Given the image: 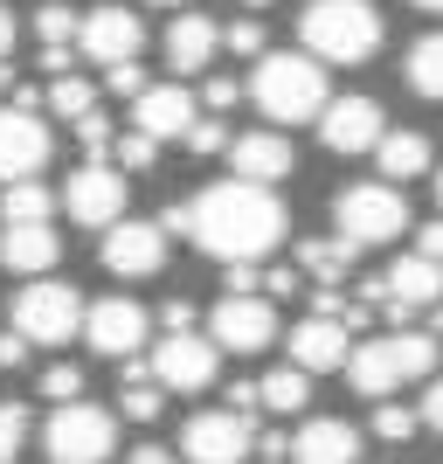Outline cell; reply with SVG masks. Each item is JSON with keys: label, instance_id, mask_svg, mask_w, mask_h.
Returning a JSON list of instances; mask_svg holds the SVG:
<instances>
[{"label": "cell", "instance_id": "1", "mask_svg": "<svg viewBox=\"0 0 443 464\" xmlns=\"http://www.w3.org/2000/svg\"><path fill=\"white\" fill-rule=\"evenodd\" d=\"M284 222L291 215H284L277 194L256 188V180H236V174L159 215L167 236H188L194 250L222 256V264H256L264 250H277V243H284Z\"/></svg>", "mask_w": 443, "mask_h": 464}, {"label": "cell", "instance_id": "2", "mask_svg": "<svg viewBox=\"0 0 443 464\" xmlns=\"http://www.w3.org/2000/svg\"><path fill=\"white\" fill-rule=\"evenodd\" d=\"M250 104L270 125H305L332 104L326 97V63L319 56H291V49H264L250 77Z\"/></svg>", "mask_w": 443, "mask_h": 464}, {"label": "cell", "instance_id": "3", "mask_svg": "<svg viewBox=\"0 0 443 464\" xmlns=\"http://www.w3.org/2000/svg\"><path fill=\"white\" fill-rule=\"evenodd\" d=\"M437 374V333H374L347 353V382L374 402H388L402 382H429Z\"/></svg>", "mask_w": 443, "mask_h": 464}, {"label": "cell", "instance_id": "4", "mask_svg": "<svg viewBox=\"0 0 443 464\" xmlns=\"http://www.w3.org/2000/svg\"><path fill=\"white\" fill-rule=\"evenodd\" d=\"M298 35H305V56L319 63H367L381 49V14L374 0H312Z\"/></svg>", "mask_w": 443, "mask_h": 464}, {"label": "cell", "instance_id": "5", "mask_svg": "<svg viewBox=\"0 0 443 464\" xmlns=\"http://www.w3.org/2000/svg\"><path fill=\"white\" fill-rule=\"evenodd\" d=\"M83 298L77 285H63V277H28L14 298V333L28 347H63V340H77L83 333Z\"/></svg>", "mask_w": 443, "mask_h": 464}, {"label": "cell", "instance_id": "6", "mask_svg": "<svg viewBox=\"0 0 443 464\" xmlns=\"http://www.w3.org/2000/svg\"><path fill=\"white\" fill-rule=\"evenodd\" d=\"M332 229L347 236L353 250H367V243H395V236L409 229V201L395 194V180L340 188V194H332Z\"/></svg>", "mask_w": 443, "mask_h": 464}, {"label": "cell", "instance_id": "7", "mask_svg": "<svg viewBox=\"0 0 443 464\" xmlns=\"http://www.w3.org/2000/svg\"><path fill=\"white\" fill-rule=\"evenodd\" d=\"M42 450H49V464H104V458L118 450L111 409H97V402H63L56 416H49V430H42Z\"/></svg>", "mask_w": 443, "mask_h": 464}, {"label": "cell", "instance_id": "8", "mask_svg": "<svg viewBox=\"0 0 443 464\" xmlns=\"http://www.w3.org/2000/svg\"><path fill=\"white\" fill-rule=\"evenodd\" d=\"M208 340L222 353H264L277 340V305L264 291H222V305L208 312Z\"/></svg>", "mask_w": 443, "mask_h": 464}, {"label": "cell", "instance_id": "9", "mask_svg": "<svg viewBox=\"0 0 443 464\" xmlns=\"http://www.w3.org/2000/svg\"><path fill=\"white\" fill-rule=\"evenodd\" d=\"M256 450V423L236 416V409H201L180 430V458L188 464H243Z\"/></svg>", "mask_w": 443, "mask_h": 464}, {"label": "cell", "instance_id": "10", "mask_svg": "<svg viewBox=\"0 0 443 464\" xmlns=\"http://www.w3.org/2000/svg\"><path fill=\"white\" fill-rule=\"evenodd\" d=\"M63 208H70V222H83V229L125 222V174H118L111 160H83L77 174L63 180Z\"/></svg>", "mask_w": 443, "mask_h": 464}, {"label": "cell", "instance_id": "11", "mask_svg": "<svg viewBox=\"0 0 443 464\" xmlns=\"http://www.w3.org/2000/svg\"><path fill=\"white\" fill-rule=\"evenodd\" d=\"M215 361H222V347H215L208 333H167L153 347V382L167 395H201L215 382Z\"/></svg>", "mask_w": 443, "mask_h": 464}, {"label": "cell", "instance_id": "12", "mask_svg": "<svg viewBox=\"0 0 443 464\" xmlns=\"http://www.w3.org/2000/svg\"><path fill=\"white\" fill-rule=\"evenodd\" d=\"M83 340H91L104 361H132L139 347H146V305L139 298H91L83 305Z\"/></svg>", "mask_w": 443, "mask_h": 464}, {"label": "cell", "instance_id": "13", "mask_svg": "<svg viewBox=\"0 0 443 464\" xmlns=\"http://www.w3.org/2000/svg\"><path fill=\"white\" fill-rule=\"evenodd\" d=\"M139 49H146V21L132 14V7H91L83 14V28H77V56H91V63H132Z\"/></svg>", "mask_w": 443, "mask_h": 464}, {"label": "cell", "instance_id": "14", "mask_svg": "<svg viewBox=\"0 0 443 464\" xmlns=\"http://www.w3.org/2000/svg\"><path fill=\"white\" fill-rule=\"evenodd\" d=\"M97 264L111 277H153L159 264H167V229H159V222H111Z\"/></svg>", "mask_w": 443, "mask_h": 464}, {"label": "cell", "instance_id": "15", "mask_svg": "<svg viewBox=\"0 0 443 464\" xmlns=\"http://www.w3.org/2000/svg\"><path fill=\"white\" fill-rule=\"evenodd\" d=\"M42 160H49V125H42L35 111L0 104V188H7V180H35Z\"/></svg>", "mask_w": 443, "mask_h": 464}, {"label": "cell", "instance_id": "16", "mask_svg": "<svg viewBox=\"0 0 443 464\" xmlns=\"http://www.w3.org/2000/svg\"><path fill=\"white\" fill-rule=\"evenodd\" d=\"M388 132V118L374 97H340L319 111V139H326V153H374Z\"/></svg>", "mask_w": 443, "mask_h": 464}, {"label": "cell", "instance_id": "17", "mask_svg": "<svg viewBox=\"0 0 443 464\" xmlns=\"http://www.w3.org/2000/svg\"><path fill=\"white\" fill-rule=\"evenodd\" d=\"M194 118H201V104L180 83H146L132 97V132H146V139H188Z\"/></svg>", "mask_w": 443, "mask_h": 464}, {"label": "cell", "instance_id": "18", "mask_svg": "<svg viewBox=\"0 0 443 464\" xmlns=\"http://www.w3.org/2000/svg\"><path fill=\"white\" fill-rule=\"evenodd\" d=\"M347 353H353V333L340 319H326V312H312L305 326H291V368L332 374V368H347Z\"/></svg>", "mask_w": 443, "mask_h": 464}, {"label": "cell", "instance_id": "19", "mask_svg": "<svg viewBox=\"0 0 443 464\" xmlns=\"http://www.w3.org/2000/svg\"><path fill=\"white\" fill-rule=\"evenodd\" d=\"M229 174L236 180H256V188H277L291 174V139L284 132H243L229 139Z\"/></svg>", "mask_w": 443, "mask_h": 464}, {"label": "cell", "instance_id": "20", "mask_svg": "<svg viewBox=\"0 0 443 464\" xmlns=\"http://www.w3.org/2000/svg\"><path fill=\"white\" fill-rule=\"evenodd\" d=\"M291 464H361V430L340 416H312L291 437Z\"/></svg>", "mask_w": 443, "mask_h": 464}, {"label": "cell", "instance_id": "21", "mask_svg": "<svg viewBox=\"0 0 443 464\" xmlns=\"http://www.w3.org/2000/svg\"><path fill=\"white\" fill-rule=\"evenodd\" d=\"M215 49H222V28H215L208 14H180L174 28H167V70H174V77H194V70H208Z\"/></svg>", "mask_w": 443, "mask_h": 464}, {"label": "cell", "instance_id": "22", "mask_svg": "<svg viewBox=\"0 0 443 464\" xmlns=\"http://www.w3.org/2000/svg\"><path fill=\"white\" fill-rule=\"evenodd\" d=\"M0 264L21 277H42L56 264V229L49 222H0Z\"/></svg>", "mask_w": 443, "mask_h": 464}, {"label": "cell", "instance_id": "23", "mask_svg": "<svg viewBox=\"0 0 443 464\" xmlns=\"http://www.w3.org/2000/svg\"><path fill=\"white\" fill-rule=\"evenodd\" d=\"M381 285H388V305H409V312H416V305H437V298H443V264H429L423 250H409V256L388 264Z\"/></svg>", "mask_w": 443, "mask_h": 464}, {"label": "cell", "instance_id": "24", "mask_svg": "<svg viewBox=\"0 0 443 464\" xmlns=\"http://www.w3.org/2000/svg\"><path fill=\"white\" fill-rule=\"evenodd\" d=\"M374 167H381V180H416L429 174V139L423 132H381V146H374Z\"/></svg>", "mask_w": 443, "mask_h": 464}, {"label": "cell", "instance_id": "25", "mask_svg": "<svg viewBox=\"0 0 443 464\" xmlns=\"http://www.w3.org/2000/svg\"><path fill=\"white\" fill-rule=\"evenodd\" d=\"M298 271L319 277V285H340L353 271V243L347 236H312V243H298Z\"/></svg>", "mask_w": 443, "mask_h": 464}, {"label": "cell", "instance_id": "26", "mask_svg": "<svg viewBox=\"0 0 443 464\" xmlns=\"http://www.w3.org/2000/svg\"><path fill=\"white\" fill-rule=\"evenodd\" d=\"M118 409H125L132 423H153L159 409H167V388L153 382V361H125V388H118Z\"/></svg>", "mask_w": 443, "mask_h": 464}, {"label": "cell", "instance_id": "27", "mask_svg": "<svg viewBox=\"0 0 443 464\" xmlns=\"http://www.w3.org/2000/svg\"><path fill=\"white\" fill-rule=\"evenodd\" d=\"M256 395H264L270 416H298V409L312 402V374L305 368H270L264 382H256Z\"/></svg>", "mask_w": 443, "mask_h": 464}, {"label": "cell", "instance_id": "28", "mask_svg": "<svg viewBox=\"0 0 443 464\" xmlns=\"http://www.w3.org/2000/svg\"><path fill=\"white\" fill-rule=\"evenodd\" d=\"M402 70H409V91H416V97H437V104H443V28L409 49Z\"/></svg>", "mask_w": 443, "mask_h": 464}, {"label": "cell", "instance_id": "29", "mask_svg": "<svg viewBox=\"0 0 443 464\" xmlns=\"http://www.w3.org/2000/svg\"><path fill=\"white\" fill-rule=\"evenodd\" d=\"M56 215V194L42 188V180H7L0 194V222H49Z\"/></svg>", "mask_w": 443, "mask_h": 464}, {"label": "cell", "instance_id": "30", "mask_svg": "<svg viewBox=\"0 0 443 464\" xmlns=\"http://www.w3.org/2000/svg\"><path fill=\"white\" fill-rule=\"evenodd\" d=\"M42 104H49L56 118H70V125H77L83 111H97V83H83L77 70H70V77H56L49 91H42Z\"/></svg>", "mask_w": 443, "mask_h": 464}, {"label": "cell", "instance_id": "31", "mask_svg": "<svg viewBox=\"0 0 443 464\" xmlns=\"http://www.w3.org/2000/svg\"><path fill=\"white\" fill-rule=\"evenodd\" d=\"M77 28H83V14H70L63 0H49L35 14V35H42V49H77Z\"/></svg>", "mask_w": 443, "mask_h": 464}, {"label": "cell", "instance_id": "32", "mask_svg": "<svg viewBox=\"0 0 443 464\" xmlns=\"http://www.w3.org/2000/svg\"><path fill=\"white\" fill-rule=\"evenodd\" d=\"M416 430H423L416 409H402V402H381V409H374V437H381V444H409Z\"/></svg>", "mask_w": 443, "mask_h": 464}, {"label": "cell", "instance_id": "33", "mask_svg": "<svg viewBox=\"0 0 443 464\" xmlns=\"http://www.w3.org/2000/svg\"><path fill=\"white\" fill-rule=\"evenodd\" d=\"M153 167H159V139H146V132L118 139V174H153Z\"/></svg>", "mask_w": 443, "mask_h": 464}, {"label": "cell", "instance_id": "34", "mask_svg": "<svg viewBox=\"0 0 443 464\" xmlns=\"http://www.w3.org/2000/svg\"><path fill=\"white\" fill-rule=\"evenodd\" d=\"M42 395L49 402H83V368H70V361H56V368H42Z\"/></svg>", "mask_w": 443, "mask_h": 464}, {"label": "cell", "instance_id": "35", "mask_svg": "<svg viewBox=\"0 0 443 464\" xmlns=\"http://www.w3.org/2000/svg\"><path fill=\"white\" fill-rule=\"evenodd\" d=\"M21 444H28V409H21V402H0V464H14Z\"/></svg>", "mask_w": 443, "mask_h": 464}, {"label": "cell", "instance_id": "36", "mask_svg": "<svg viewBox=\"0 0 443 464\" xmlns=\"http://www.w3.org/2000/svg\"><path fill=\"white\" fill-rule=\"evenodd\" d=\"M77 146L91 160H104V153H111V118H104V111H83L77 118Z\"/></svg>", "mask_w": 443, "mask_h": 464}, {"label": "cell", "instance_id": "37", "mask_svg": "<svg viewBox=\"0 0 443 464\" xmlns=\"http://www.w3.org/2000/svg\"><path fill=\"white\" fill-rule=\"evenodd\" d=\"M222 146H229V125H222V118H194L188 125V153H222Z\"/></svg>", "mask_w": 443, "mask_h": 464}, {"label": "cell", "instance_id": "38", "mask_svg": "<svg viewBox=\"0 0 443 464\" xmlns=\"http://www.w3.org/2000/svg\"><path fill=\"white\" fill-rule=\"evenodd\" d=\"M146 83H153V77L139 70V56H132V63H111V70H104V91H111V97H139Z\"/></svg>", "mask_w": 443, "mask_h": 464}, {"label": "cell", "instance_id": "39", "mask_svg": "<svg viewBox=\"0 0 443 464\" xmlns=\"http://www.w3.org/2000/svg\"><path fill=\"white\" fill-rule=\"evenodd\" d=\"M222 49H229V56H264V28H256V21H229V28H222Z\"/></svg>", "mask_w": 443, "mask_h": 464}, {"label": "cell", "instance_id": "40", "mask_svg": "<svg viewBox=\"0 0 443 464\" xmlns=\"http://www.w3.org/2000/svg\"><path fill=\"white\" fill-rule=\"evenodd\" d=\"M201 104H208L215 118L236 111V104H243V83H236V77H208V83H201Z\"/></svg>", "mask_w": 443, "mask_h": 464}, {"label": "cell", "instance_id": "41", "mask_svg": "<svg viewBox=\"0 0 443 464\" xmlns=\"http://www.w3.org/2000/svg\"><path fill=\"white\" fill-rule=\"evenodd\" d=\"M416 416H423V430H437V437H443V382H429V395H423Z\"/></svg>", "mask_w": 443, "mask_h": 464}, {"label": "cell", "instance_id": "42", "mask_svg": "<svg viewBox=\"0 0 443 464\" xmlns=\"http://www.w3.org/2000/svg\"><path fill=\"white\" fill-rule=\"evenodd\" d=\"M229 409H236V416H256V409H264V395H256V382H236V388H229Z\"/></svg>", "mask_w": 443, "mask_h": 464}, {"label": "cell", "instance_id": "43", "mask_svg": "<svg viewBox=\"0 0 443 464\" xmlns=\"http://www.w3.org/2000/svg\"><path fill=\"white\" fill-rule=\"evenodd\" d=\"M416 250H423L429 264H443V215H437V222H423V236H416Z\"/></svg>", "mask_w": 443, "mask_h": 464}, {"label": "cell", "instance_id": "44", "mask_svg": "<svg viewBox=\"0 0 443 464\" xmlns=\"http://www.w3.org/2000/svg\"><path fill=\"white\" fill-rule=\"evenodd\" d=\"M229 291H264V271H256V264H229Z\"/></svg>", "mask_w": 443, "mask_h": 464}, {"label": "cell", "instance_id": "45", "mask_svg": "<svg viewBox=\"0 0 443 464\" xmlns=\"http://www.w3.org/2000/svg\"><path fill=\"white\" fill-rule=\"evenodd\" d=\"M159 319H167V333H194V305H188V298H174Z\"/></svg>", "mask_w": 443, "mask_h": 464}, {"label": "cell", "instance_id": "46", "mask_svg": "<svg viewBox=\"0 0 443 464\" xmlns=\"http://www.w3.org/2000/svg\"><path fill=\"white\" fill-rule=\"evenodd\" d=\"M28 361V340L21 333H0V368H21Z\"/></svg>", "mask_w": 443, "mask_h": 464}, {"label": "cell", "instance_id": "47", "mask_svg": "<svg viewBox=\"0 0 443 464\" xmlns=\"http://www.w3.org/2000/svg\"><path fill=\"white\" fill-rule=\"evenodd\" d=\"M298 291V271H264V298H291Z\"/></svg>", "mask_w": 443, "mask_h": 464}, {"label": "cell", "instance_id": "48", "mask_svg": "<svg viewBox=\"0 0 443 464\" xmlns=\"http://www.w3.org/2000/svg\"><path fill=\"white\" fill-rule=\"evenodd\" d=\"M125 464H174V458H167V450H159V444H139V450H132V458H125Z\"/></svg>", "mask_w": 443, "mask_h": 464}, {"label": "cell", "instance_id": "49", "mask_svg": "<svg viewBox=\"0 0 443 464\" xmlns=\"http://www.w3.org/2000/svg\"><path fill=\"white\" fill-rule=\"evenodd\" d=\"M7 49H14V14L0 7V56H7Z\"/></svg>", "mask_w": 443, "mask_h": 464}, {"label": "cell", "instance_id": "50", "mask_svg": "<svg viewBox=\"0 0 443 464\" xmlns=\"http://www.w3.org/2000/svg\"><path fill=\"white\" fill-rule=\"evenodd\" d=\"M416 7H423V14H443V0H416Z\"/></svg>", "mask_w": 443, "mask_h": 464}, {"label": "cell", "instance_id": "51", "mask_svg": "<svg viewBox=\"0 0 443 464\" xmlns=\"http://www.w3.org/2000/svg\"><path fill=\"white\" fill-rule=\"evenodd\" d=\"M153 7H188V0H153Z\"/></svg>", "mask_w": 443, "mask_h": 464}, {"label": "cell", "instance_id": "52", "mask_svg": "<svg viewBox=\"0 0 443 464\" xmlns=\"http://www.w3.org/2000/svg\"><path fill=\"white\" fill-rule=\"evenodd\" d=\"M437 208H443V174H437Z\"/></svg>", "mask_w": 443, "mask_h": 464}, {"label": "cell", "instance_id": "53", "mask_svg": "<svg viewBox=\"0 0 443 464\" xmlns=\"http://www.w3.org/2000/svg\"><path fill=\"white\" fill-rule=\"evenodd\" d=\"M243 7H270V0H243Z\"/></svg>", "mask_w": 443, "mask_h": 464}, {"label": "cell", "instance_id": "54", "mask_svg": "<svg viewBox=\"0 0 443 464\" xmlns=\"http://www.w3.org/2000/svg\"><path fill=\"white\" fill-rule=\"evenodd\" d=\"M264 464H284V458H264Z\"/></svg>", "mask_w": 443, "mask_h": 464}]
</instances>
